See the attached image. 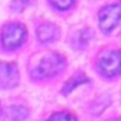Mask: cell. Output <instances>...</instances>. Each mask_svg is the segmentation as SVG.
Here are the masks:
<instances>
[{
	"label": "cell",
	"instance_id": "obj_1",
	"mask_svg": "<svg viewBox=\"0 0 121 121\" xmlns=\"http://www.w3.org/2000/svg\"><path fill=\"white\" fill-rule=\"evenodd\" d=\"M64 64H66L64 57L53 53L40 61V64L34 70V76L37 78H46V77L56 76L58 71H61L64 69Z\"/></svg>",
	"mask_w": 121,
	"mask_h": 121
},
{
	"label": "cell",
	"instance_id": "obj_2",
	"mask_svg": "<svg viewBox=\"0 0 121 121\" xmlns=\"http://www.w3.org/2000/svg\"><path fill=\"white\" fill-rule=\"evenodd\" d=\"M120 20H121V2L112 3V4L104 7L98 16L100 27L105 33L112 31L117 27V24L120 23Z\"/></svg>",
	"mask_w": 121,
	"mask_h": 121
},
{
	"label": "cell",
	"instance_id": "obj_3",
	"mask_svg": "<svg viewBox=\"0 0 121 121\" xmlns=\"http://www.w3.org/2000/svg\"><path fill=\"white\" fill-rule=\"evenodd\" d=\"M26 36H27V31H26L24 26H22L19 23H13V24H7L3 29L2 41L6 48H16L23 44Z\"/></svg>",
	"mask_w": 121,
	"mask_h": 121
},
{
	"label": "cell",
	"instance_id": "obj_4",
	"mask_svg": "<svg viewBox=\"0 0 121 121\" xmlns=\"http://www.w3.org/2000/svg\"><path fill=\"white\" fill-rule=\"evenodd\" d=\"M100 69L108 77L118 74L121 71V53L117 50L105 51L100 57Z\"/></svg>",
	"mask_w": 121,
	"mask_h": 121
},
{
	"label": "cell",
	"instance_id": "obj_5",
	"mask_svg": "<svg viewBox=\"0 0 121 121\" xmlns=\"http://www.w3.org/2000/svg\"><path fill=\"white\" fill-rule=\"evenodd\" d=\"M19 83V70L13 63H0V88H13Z\"/></svg>",
	"mask_w": 121,
	"mask_h": 121
},
{
	"label": "cell",
	"instance_id": "obj_6",
	"mask_svg": "<svg viewBox=\"0 0 121 121\" xmlns=\"http://www.w3.org/2000/svg\"><path fill=\"white\" fill-rule=\"evenodd\" d=\"M56 36H57V29L51 23H44L37 30V37L41 43H48V41L54 40Z\"/></svg>",
	"mask_w": 121,
	"mask_h": 121
},
{
	"label": "cell",
	"instance_id": "obj_7",
	"mask_svg": "<svg viewBox=\"0 0 121 121\" xmlns=\"http://www.w3.org/2000/svg\"><path fill=\"white\" fill-rule=\"evenodd\" d=\"M29 115L27 110L24 107H20V105H14V107H10L7 110V117L13 121H22L24 120L26 117Z\"/></svg>",
	"mask_w": 121,
	"mask_h": 121
},
{
	"label": "cell",
	"instance_id": "obj_8",
	"mask_svg": "<svg viewBox=\"0 0 121 121\" xmlns=\"http://www.w3.org/2000/svg\"><path fill=\"white\" fill-rule=\"evenodd\" d=\"M87 81H88V80H87V77H86L84 74H77V76L71 77V78L67 81V84L64 86V88H63V94L70 93V91L74 90L77 86H80L81 83H87Z\"/></svg>",
	"mask_w": 121,
	"mask_h": 121
},
{
	"label": "cell",
	"instance_id": "obj_9",
	"mask_svg": "<svg viewBox=\"0 0 121 121\" xmlns=\"http://www.w3.org/2000/svg\"><path fill=\"white\" fill-rule=\"evenodd\" d=\"M47 121H77L76 117L70 112H58V114H54L51 115Z\"/></svg>",
	"mask_w": 121,
	"mask_h": 121
},
{
	"label": "cell",
	"instance_id": "obj_10",
	"mask_svg": "<svg viewBox=\"0 0 121 121\" xmlns=\"http://www.w3.org/2000/svg\"><path fill=\"white\" fill-rule=\"evenodd\" d=\"M50 2H51L57 9H60V10H66V9H69V7L73 4L74 0H50Z\"/></svg>",
	"mask_w": 121,
	"mask_h": 121
},
{
	"label": "cell",
	"instance_id": "obj_11",
	"mask_svg": "<svg viewBox=\"0 0 121 121\" xmlns=\"http://www.w3.org/2000/svg\"><path fill=\"white\" fill-rule=\"evenodd\" d=\"M114 121H121V120H114Z\"/></svg>",
	"mask_w": 121,
	"mask_h": 121
}]
</instances>
